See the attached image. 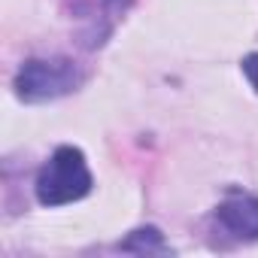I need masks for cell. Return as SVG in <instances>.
Listing matches in <instances>:
<instances>
[{
  "mask_svg": "<svg viewBox=\"0 0 258 258\" xmlns=\"http://www.w3.org/2000/svg\"><path fill=\"white\" fill-rule=\"evenodd\" d=\"M91 191V173L85 155L73 146L55 149V155L43 164L37 176V198L43 207H61L85 198Z\"/></svg>",
  "mask_w": 258,
  "mask_h": 258,
  "instance_id": "6da1fadb",
  "label": "cell"
},
{
  "mask_svg": "<svg viewBox=\"0 0 258 258\" xmlns=\"http://www.w3.org/2000/svg\"><path fill=\"white\" fill-rule=\"evenodd\" d=\"M82 82V73L67 58H34L28 61L16 76V94L28 103L55 100L61 94H70Z\"/></svg>",
  "mask_w": 258,
  "mask_h": 258,
  "instance_id": "7a4b0ae2",
  "label": "cell"
},
{
  "mask_svg": "<svg viewBox=\"0 0 258 258\" xmlns=\"http://www.w3.org/2000/svg\"><path fill=\"white\" fill-rule=\"evenodd\" d=\"M216 222L240 240H258V198L231 195L225 204H219Z\"/></svg>",
  "mask_w": 258,
  "mask_h": 258,
  "instance_id": "3957f363",
  "label": "cell"
},
{
  "mask_svg": "<svg viewBox=\"0 0 258 258\" xmlns=\"http://www.w3.org/2000/svg\"><path fill=\"white\" fill-rule=\"evenodd\" d=\"M118 249L140 252V255H155V252H167V243H164V237H161L158 228H137V231H131L127 240L118 243Z\"/></svg>",
  "mask_w": 258,
  "mask_h": 258,
  "instance_id": "277c9868",
  "label": "cell"
},
{
  "mask_svg": "<svg viewBox=\"0 0 258 258\" xmlns=\"http://www.w3.org/2000/svg\"><path fill=\"white\" fill-rule=\"evenodd\" d=\"M243 73H246V79L252 82V88L258 91V52L243 58Z\"/></svg>",
  "mask_w": 258,
  "mask_h": 258,
  "instance_id": "5b68a950",
  "label": "cell"
},
{
  "mask_svg": "<svg viewBox=\"0 0 258 258\" xmlns=\"http://www.w3.org/2000/svg\"><path fill=\"white\" fill-rule=\"evenodd\" d=\"M103 4H106L109 10H124L127 4H131V0H103Z\"/></svg>",
  "mask_w": 258,
  "mask_h": 258,
  "instance_id": "8992f818",
  "label": "cell"
}]
</instances>
